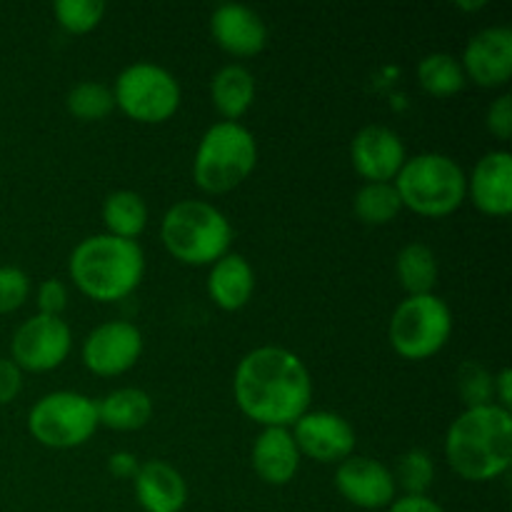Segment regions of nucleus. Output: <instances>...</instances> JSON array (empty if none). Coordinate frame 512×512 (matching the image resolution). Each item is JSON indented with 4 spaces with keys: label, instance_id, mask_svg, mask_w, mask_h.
<instances>
[{
    "label": "nucleus",
    "instance_id": "1",
    "mask_svg": "<svg viewBox=\"0 0 512 512\" xmlns=\"http://www.w3.org/2000/svg\"><path fill=\"white\" fill-rule=\"evenodd\" d=\"M233 395L240 413L260 428H293L313 403V375L293 350L263 345L240 358Z\"/></svg>",
    "mask_w": 512,
    "mask_h": 512
},
{
    "label": "nucleus",
    "instance_id": "2",
    "mask_svg": "<svg viewBox=\"0 0 512 512\" xmlns=\"http://www.w3.org/2000/svg\"><path fill=\"white\" fill-rule=\"evenodd\" d=\"M445 460L470 483H490L512 465V413L500 405L465 408L445 435Z\"/></svg>",
    "mask_w": 512,
    "mask_h": 512
},
{
    "label": "nucleus",
    "instance_id": "3",
    "mask_svg": "<svg viewBox=\"0 0 512 512\" xmlns=\"http://www.w3.org/2000/svg\"><path fill=\"white\" fill-rule=\"evenodd\" d=\"M75 288L98 303H115L138 290L145 275V253L138 240L100 233L83 238L68 258Z\"/></svg>",
    "mask_w": 512,
    "mask_h": 512
},
{
    "label": "nucleus",
    "instance_id": "4",
    "mask_svg": "<svg viewBox=\"0 0 512 512\" xmlns=\"http://www.w3.org/2000/svg\"><path fill=\"white\" fill-rule=\"evenodd\" d=\"M233 225L228 215L208 200H178L160 223V240L175 260L185 265H213L230 253Z\"/></svg>",
    "mask_w": 512,
    "mask_h": 512
},
{
    "label": "nucleus",
    "instance_id": "5",
    "mask_svg": "<svg viewBox=\"0 0 512 512\" xmlns=\"http://www.w3.org/2000/svg\"><path fill=\"white\" fill-rule=\"evenodd\" d=\"M403 208L423 218H445L468 198V175L445 153H418L408 158L393 180Z\"/></svg>",
    "mask_w": 512,
    "mask_h": 512
},
{
    "label": "nucleus",
    "instance_id": "6",
    "mask_svg": "<svg viewBox=\"0 0 512 512\" xmlns=\"http://www.w3.org/2000/svg\"><path fill=\"white\" fill-rule=\"evenodd\" d=\"M258 165V140L243 123L218 120L200 138L193 180L203 193L225 195L243 185Z\"/></svg>",
    "mask_w": 512,
    "mask_h": 512
},
{
    "label": "nucleus",
    "instance_id": "7",
    "mask_svg": "<svg viewBox=\"0 0 512 512\" xmlns=\"http://www.w3.org/2000/svg\"><path fill=\"white\" fill-rule=\"evenodd\" d=\"M115 108L123 110L130 120L145 125H158L173 118L183 100L178 78L168 68L150 60L125 65L113 83Z\"/></svg>",
    "mask_w": 512,
    "mask_h": 512
},
{
    "label": "nucleus",
    "instance_id": "8",
    "mask_svg": "<svg viewBox=\"0 0 512 512\" xmlns=\"http://www.w3.org/2000/svg\"><path fill=\"white\" fill-rule=\"evenodd\" d=\"M453 335V313L448 303L430 295H408L390 318L388 338L395 353L405 360H428L445 348Z\"/></svg>",
    "mask_w": 512,
    "mask_h": 512
},
{
    "label": "nucleus",
    "instance_id": "9",
    "mask_svg": "<svg viewBox=\"0 0 512 512\" xmlns=\"http://www.w3.org/2000/svg\"><path fill=\"white\" fill-rule=\"evenodd\" d=\"M100 428L98 405L75 390H55L35 400L28 413V433L53 450H73L88 443Z\"/></svg>",
    "mask_w": 512,
    "mask_h": 512
},
{
    "label": "nucleus",
    "instance_id": "10",
    "mask_svg": "<svg viewBox=\"0 0 512 512\" xmlns=\"http://www.w3.org/2000/svg\"><path fill=\"white\" fill-rule=\"evenodd\" d=\"M73 330L63 318L33 315L18 325L10 340V360L28 373H50L68 360Z\"/></svg>",
    "mask_w": 512,
    "mask_h": 512
},
{
    "label": "nucleus",
    "instance_id": "11",
    "mask_svg": "<svg viewBox=\"0 0 512 512\" xmlns=\"http://www.w3.org/2000/svg\"><path fill=\"white\" fill-rule=\"evenodd\" d=\"M143 355V333L130 320H108L90 330L80 348L83 365L100 378H115L133 368Z\"/></svg>",
    "mask_w": 512,
    "mask_h": 512
},
{
    "label": "nucleus",
    "instance_id": "12",
    "mask_svg": "<svg viewBox=\"0 0 512 512\" xmlns=\"http://www.w3.org/2000/svg\"><path fill=\"white\" fill-rule=\"evenodd\" d=\"M303 458L320 465H338L355 450V430L343 415L330 410H308L290 428Z\"/></svg>",
    "mask_w": 512,
    "mask_h": 512
},
{
    "label": "nucleus",
    "instance_id": "13",
    "mask_svg": "<svg viewBox=\"0 0 512 512\" xmlns=\"http://www.w3.org/2000/svg\"><path fill=\"white\" fill-rule=\"evenodd\" d=\"M335 488L360 510H383L398 498L393 470L375 458L350 455L335 468Z\"/></svg>",
    "mask_w": 512,
    "mask_h": 512
},
{
    "label": "nucleus",
    "instance_id": "14",
    "mask_svg": "<svg viewBox=\"0 0 512 512\" xmlns=\"http://www.w3.org/2000/svg\"><path fill=\"white\" fill-rule=\"evenodd\" d=\"M350 160L365 183H393L408 160V153L403 138L393 128L370 123L355 133L350 143Z\"/></svg>",
    "mask_w": 512,
    "mask_h": 512
},
{
    "label": "nucleus",
    "instance_id": "15",
    "mask_svg": "<svg viewBox=\"0 0 512 512\" xmlns=\"http://www.w3.org/2000/svg\"><path fill=\"white\" fill-rule=\"evenodd\" d=\"M460 65L480 88H500L512 78V28L488 25L465 43Z\"/></svg>",
    "mask_w": 512,
    "mask_h": 512
},
{
    "label": "nucleus",
    "instance_id": "16",
    "mask_svg": "<svg viewBox=\"0 0 512 512\" xmlns=\"http://www.w3.org/2000/svg\"><path fill=\"white\" fill-rule=\"evenodd\" d=\"M213 40L233 58H255L268 45V25L243 3H223L210 15Z\"/></svg>",
    "mask_w": 512,
    "mask_h": 512
},
{
    "label": "nucleus",
    "instance_id": "17",
    "mask_svg": "<svg viewBox=\"0 0 512 512\" xmlns=\"http://www.w3.org/2000/svg\"><path fill=\"white\" fill-rule=\"evenodd\" d=\"M468 198L480 213L505 218L512 210V155L490 150L475 163L468 178Z\"/></svg>",
    "mask_w": 512,
    "mask_h": 512
},
{
    "label": "nucleus",
    "instance_id": "18",
    "mask_svg": "<svg viewBox=\"0 0 512 512\" xmlns=\"http://www.w3.org/2000/svg\"><path fill=\"white\" fill-rule=\"evenodd\" d=\"M300 460L303 455L295 445L290 428H263L253 440L250 463H253L255 475L273 488L293 483L300 470Z\"/></svg>",
    "mask_w": 512,
    "mask_h": 512
},
{
    "label": "nucleus",
    "instance_id": "19",
    "mask_svg": "<svg viewBox=\"0 0 512 512\" xmlns=\"http://www.w3.org/2000/svg\"><path fill=\"white\" fill-rule=\"evenodd\" d=\"M133 490L145 512H180L188 503V483L180 470L165 460L140 463L133 478Z\"/></svg>",
    "mask_w": 512,
    "mask_h": 512
},
{
    "label": "nucleus",
    "instance_id": "20",
    "mask_svg": "<svg viewBox=\"0 0 512 512\" xmlns=\"http://www.w3.org/2000/svg\"><path fill=\"white\" fill-rule=\"evenodd\" d=\"M255 293V270L245 255L233 253L223 255L210 265L208 273V295L220 310H243Z\"/></svg>",
    "mask_w": 512,
    "mask_h": 512
},
{
    "label": "nucleus",
    "instance_id": "21",
    "mask_svg": "<svg viewBox=\"0 0 512 512\" xmlns=\"http://www.w3.org/2000/svg\"><path fill=\"white\" fill-rule=\"evenodd\" d=\"M98 423L118 433H133L145 428L153 418V398L143 388H118L95 400Z\"/></svg>",
    "mask_w": 512,
    "mask_h": 512
},
{
    "label": "nucleus",
    "instance_id": "22",
    "mask_svg": "<svg viewBox=\"0 0 512 512\" xmlns=\"http://www.w3.org/2000/svg\"><path fill=\"white\" fill-rule=\"evenodd\" d=\"M210 100L223 120L238 123L255 100V75L243 63H228L210 80Z\"/></svg>",
    "mask_w": 512,
    "mask_h": 512
},
{
    "label": "nucleus",
    "instance_id": "23",
    "mask_svg": "<svg viewBox=\"0 0 512 512\" xmlns=\"http://www.w3.org/2000/svg\"><path fill=\"white\" fill-rule=\"evenodd\" d=\"M395 275H398L400 288L408 295H430L440 278L438 255L430 245L413 240L400 248L395 258Z\"/></svg>",
    "mask_w": 512,
    "mask_h": 512
},
{
    "label": "nucleus",
    "instance_id": "24",
    "mask_svg": "<svg viewBox=\"0 0 512 512\" xmlns=\"http://www.w3.org/2000/svg\"><path fill=\"white\" fill-rule=\"evenodd\" d=\"M105 233L123 240H138L148 228V203L135 190H113L103 200Z\"/></svg>",
    "mask_w": 512,
    "mask_h": 512
},
{
    "label": "nucleus",
    "instance_id": "25",
    "mask_svg": "<svg viewBox=\"0 0 512 512\" xmlns=\"http://www.w3.org/2000/svg\"><path fill=\"white\" fill-rule=\"evenodd\" d=\"M418 83L433 98H453L465 88L468 78L460 65V58L453 53H428L418 63Z\"/></svg>",
    "mask_w": 512,
    "mask_h": 512
},
{
    "label": "nucleus",
    "instance_id": "26",
    "mask_svg": "<svg viewBox=\"0 0 512 512\" xmlns=\"http://www.w3.org/2000/svg\"><path fill=\"white\" fill-rule=\"evenodd\" d=\"M353 210L360 223L365 225H388L403 210L400 195L393 183H365L355 193Z\"/></svg>",
    "mask_w": 512,
    "mask_h": 512
},
{
    "label": "nucleus",
    "instance_id": "27",
    "mask_svg": "<svg viewBox=\"0 0 512 512\" xmlns=\"http://www.w3.org/2000/svg\"><path fill=\"white\" fill-rule=\"evenodd\" d=\"M65 108L83 123L105 120L115 110L113 88L103 80H80L65 95Z\"/></svg>",
    "mask_w": 512,
    "mask_h": 512
},
{
    "label": "nucleus",
    "instance_id": "28",
    "mask_svg": "<svg viewBox=\"0 0 512 512\" xmlns=\"http://www.w3.org/2000/svg\"><path fill=\"white\" fill-rule=\"evenodd\" d=\"M395 488L403 490V495H428L430 485L435 480V463L425 450L413 448L398 458L393 470Z\"/></svg>",
    "mask_w": 512,
    "mask_h": 512
},
{
    "label": "nucleus",
    "instance_id": "29",
    "mask_svg": "<svg viewBox=\"0 0 512 512\" xmlns=\"http://www.w3.org/2000/svg\"><path fill=\"white\" fill-rule=\"evenodd\" d=\"M53 15L70 35H85L100 25L105 15L103 0H55Z\"/></svg>",
    "mask_w": 512,
    "mask_h": 512
},
{
    "label": "nucleus",
    "instance_id": "30",
    "mask_svg": "<svg viewBox=\"0 0 512 512\" xmlns=\"http://www.w3.org/2000/svg\"><path fill=\"white\" fill-rule=\"evenodd\" d=\"M493 378L495 375L478 360H465L455 373V385H458L460 400L465 408H478V405H490L493 400Z\"/></svg>",
    "mask_w": 512,
    "mask_h": 512
},
{
    "label": "nucleus",
    "instance_id": "31",
    "mask_svg": "<svg viewBox=\"0 0 512 512\" xmlns=\"http://www.w3.org/2000/svg\"><path fill=\"white\" fill-rule=\"evenodd\" d=\"M30 295V278L15 265H0V315L23 308Z\"/></svg>",
    "mask_w": 512,
    "mask_h": 512
},
{
    "label": "nucleus",
    "instance_id": "32",
    "mask_svg": "<svg viewBox=\"0 0 512 512\" xmlns=\"http://www.w3.org/2000/svg\"><path fill=\"white\" fill-rule=\"evenodd\" d=\"M485 128L498 140H510L512 135V95L503 93L485 110Z\"/></svg>",
    "mask_w": 512,
    "mask_h": 512
},
{
    "label": "nucleus",
    "instance_id": "33",
    "mask_svg": "<svg viewBox=\"0 0 512 512\" xmlns=\"http://www.w3.org/2000/svg\"><path fill=\"white\" fill-rule=\"evenodd\" d=\"M38 313L40 315H53V318H60L63 310L68 308V285L63 280H43L38 285Z\"/></svg>",
    "mask_w": 512,
    "mask_h": 512
},
{
    "label": "nucleus",
    "instance_id": "34",
    "mask_svg": "<svg viewBox=\"0 0 512 512\" xmlns=\"http://www.w3.org/2000/svg\"><path fill=\"white\" fill-rule=\"evenodd\" d=\"M23 390V370L10 358H0V405L13 403Z\"/></svg>",
    "mask_w": 512,
    "mask_h": 512
},
{
    "label": "nucleus",
    "instance_id": "35",
    "mask_svg": "<svg viewBox=\"0 0 512 512\" xmlns=\"http://www.w3.org/2000/svg\"><path fill=\"white\" fill-rule=\"evenodd\" d=\"M388 512H445L430 495H400L385 508Z\"/></svg>",
    "mask_w": 512,
    "mask_h": 512
},
{
    "label": "nucleus",
    "instance_id": "36",
    "mask_svg": "<svg viewBox=\"0 0 512 512\" xmlns=\"http://www.w3.org/2000/svg\"><path fill=\"white\" fill-rule=\"evenodd\" d=\"M138 468V458H135L133 453H128V450H118V453H113L108 458V470L120 480H133Z\"/></svg>",
    "mask_w": 512,
    "mask_h": 512
},
{
    "label": "nucleus",
    "instance_id": "37",
    "mask_svg": "<svg viewBox=\"0 0 512 512\" xmlns=\"http://www.w3.org/2000/svg\"><path fill=\"white\" fill-rule=\"evenodd\" d=\"M493 400L500 408L510 410L512 413V370L503 368L500 373H495L493 378Z\"/></svg>",
    "mask_w": 512,
    "mask_h": 512
},
{
    "label": "nucleus",
    "instance_id": "38",
    "mask_svg": "<svg viewBox=\"0 0 512 512\" xmlns=\"http://www.w3.org/2000/svg\"><path fill=\"white\" fill-rule=\"evenodd\" d=\"M455 5H458V8H463V10H480V8H485L488 3H485V0H475V3H465V0H458Z\"/></svg>",
    "mask_w": 512,
    "mask_h": 512
}]
</instances>
